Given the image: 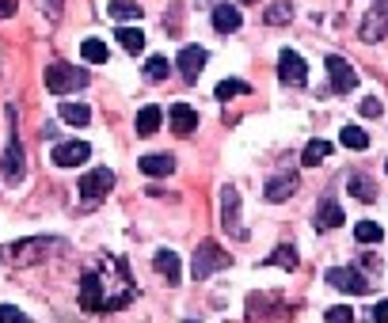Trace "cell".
Listing matches in <instances>:
<instances>
[{
    "mask_svg": "<svg viewBox=\"0 0 388 323\" xmlns=\"http://www.w3.org/2000/svg\"><path fill=\"white\" fill-rule=\"evenodd\" d=\"M53 248H58V240H50V236H27V240L8 243V248H4V263H12V266H35V263L46 259Z\"/></svg>",
    "mask_w": 388,
    "mask_h": 323,
    "instance_id": "1",
    "label": "cell"
},
{
    "mask_svg": "<svg viewBox=\"0 0 388 323\" xmlns=\"http://www.w3.org/2000/svg\"><path fill=\"white\" fill-rule=\"evenodd\" d=\"M42 80L53 95H69V92H80V88L92 84V76L84 69H76V65H50L46 73H42Z\"/></svg>",
    "mask_w": 388,
    "mask_h": 323,
    "instance_id": "2",
    "label": "cell"
},
{
    "mask_svg": "<svg viewBox=\"0 0 388 323\" xmlns=\"http://www.w3.org/2000/svg\"><path fill=\"white\" fill-rule=\"evenodd\" d=\"M232 259H229V251H221L214 240H206V243H198V251H194V263H191V274L198 277V282H206V277H214L217 270H225Z\"/></svg>",
    "mask_w": 388,
    "mask_h": 323,
    "instance_id": "3",
    "label": "cell"
},
{
    "mask_svg": "<svg viewBox=\"0 0 388 323\" xmlns=\"http://www.w3.org/2000/svg\"><path fill=\"white\" fill-rule=\"evenodd\" d=\"M324 65H327V73H331V92L347 95V92H354V88H358V73H354V65L342 61L339 53H327Z\"/></svg>",
    "mask_w": 388,
    "mask_h": 323,
    "instance_id": "4",
    "label": "cell"
},
{
    "mask_svg": "<svg viewBox=\"0 0 388 323\" xmlns=\"http://www.w3.org/2000/svg\"><path fill=\"white\" fill-rule=\"evenodd\" d=\"M278 80L290 84V88H301L308 80V65L297 50H282L278 53Z\"/></svg>",
    "mask_w": 388,
    "mask_h": 323,
    "instance_id": "5",
    "label": "cell"
},
{
    "mask_svg": "<svg viewBox=\"0 0 388 323\" xmlns=\"http://www.w3.org/2000/svg\"><path fill=\"white\" fill-rule=\"evenodd\" d=\"M327 277V285H335L339 293H365L369 289V282H365V274L362 270H354V266H331V270L324 274Z\"/></svg>",
    "mask_w": 388,
    "mask_h": 323,
    "instance_id": "6",
    "label": "cell"
},
{
    "mask_svg": "<svg viewBox=\"0 0 388 323\" xmlns=\"http://www.w3.org/2000/svg\"><path fill=\"white\" fill-rule=\"evenodd\" d=\"M221 225H225V232H236L240 240H248V232H243V225H240V194H236V186H221Z\"/></svg>",
    "mask_w": 388,
    "mask_h": 323,
    "instance_id": "7",
    "label": "cell"
},
{
    "mask_svg": "<svg viewBox=\"0 0 388 323\" xmlns=\"http://www.w3.org/2000/svg\"><path fill=\"white\" fill-rule=\"evenodd\" d=\"M110 186H115V171H110V168H95V171L80 175V198H84V202H99Z\"/></svg>",
    "mask_w": 388,
    "mask_h": 323,
    "instance_id": "8",
    "label": "cell"
},
{
    "mask_svg": "<svg viewBox=\"0 0 388 323\" xmlns=\"http://www.w3.org/2000/svg\"><path fill=\"white\" fill-rule=\"evenodd\" d=\"M88 156H92V144L88 141H58L53 144V164L58 168H80Z\"/></svg>",
    "mask_w": 388,
    "mask_h": 323,
    "instance_id": "9",
    "label": "cell"
},
{
    "mask_svg": "<svg viewBox=\"0 0 388 323\" xmlns=\"http://www.w3.org/2000/svg\"><path fill=\"white\" fill-rule=\"evenodd\" d=\"M384 27H388V4L384 0H377V4L365 12V19H362V42H381L384 38Z\"/></svg>",
    "mask_w": 388,
    "mask_h": 323,
    "instance_id": "10",
    "label": "cell"
},
{
    "mask_svg": "<svg viewBox=\"0 0 388 323\" xmlns=\"http://www.w3.org/2000/svg\"><path fill=\"white\" fill-rule=\"evenodd\" d=\"M103 282H99V274H84L80 277V293H76V300H80L84 312H103Z\"/></svg>",
    "mask_w": 388,
    "mask_h": 323,
    "instance_id": "11",
    "label": "cell"
},
{
    "mask_svg": "<svg viewBox=\"0 0 388 323\" xmlns=\"http://www.w3.org/2000/svg\"><path fill=\"white\" fill-rule=\"evenodd\" d=\"M0 171H4L8 183H19V179H23V149H19V137H16V133L8 137V149H4V156H0Z\"/></svg>",
    "mask_w": 388,
    "mask_h": 323,
    "instance_id": "12",
    "label": "cell"
},
{
    "mask_svg": "<svg viewBox=\"0 0 388 323\" xmlns=\"http://www.w3.org/2000/svg\"><path fill=\"white\" fill-rule=\"evenodd\" d=\"M175 65H179L183 80H187V84H194V80H198V73H202V65H206V50H202V46H183V50H179V58H175Z\"/></svg>",
    "mask_w": 388,
    "mask_h": 323,
    "instance_id": "13",
    "label": "cell"
},
{
    "mask_svg": "<svg viewBox=\"0 0 388 323\" xmlns=\"http://www.w3.org/2000/svg\"><path fill=\"white\" fill-rule=\"evenodd\" d=\"M293 191H297V171H282V175H274V179L263 186L267 202H285V198H293Z\"/></svg>",
    "mask_w": 388,
    "mask_h": 323,
    "instance_id": "14",
    "label": "cell"
},
{
    "mask_svg": "<svg viewBox=\"0 0 388 323\" xmlns=\"http://www.w3.org/2000/svg\"><path fill=\"white\" fill-rule=\"evenodd\" d=\"M168 118H172V133H194L198 129V110L191 107V103H175L172 110H168Z\"/></svg>",
    "mask_w": 388,
    "mask_h": 323,
    "instance_id": "15",
    "label": "cell"
},
{
    "mask_svg": "<svg viewBox=\"0 0 388 323\" xmlns=\"http://www.w3.org/2000/svg\"><path fill=\"white\" fill-rule=\"evenodd\" d=\"M243 16L236 4H217L214 8V31H221V35H232V31H240Z\"/></svg>",
    "mask_w": 388,
    "mask_h": 323,
    "instance_id": "16",
    "label": "cell"
},
{
    "mask_svg": "<svg viewBox=\"0 0 388 323\" xmlns=\"http://www.w3.org/2000/svg\"><path fill=\"white\" fill-rule=\"evenodd\" d=\"M316 228H342V221H347V213H342L339 202H331V198H324V202L316 206Z\"/></svg>",
    "mask_w": 388,
    "mask_h": 323,
    "instance_id": "17",
    "label": "cell"
},
{
    "mask_svg": "<svg viewBox=\"0 0 388 323\" xmlns=\"http://www.w3.org/2000/svg\"><path fill=\"white\" fill-rule=\"evenodd\" d=\"M347 191L354 194V202H377V183L365 171H354L347 179Z\"/></svg>",
    "mask_w": 388,
    "mask_h": 323,
    "instance_id": "18",
    "label": "cell"
},
{
    "mask_svg": "<svg viewBox=\"0 0 388 323\" xmlns=\"http://www.w3.org/2000/svg\"><path fill=\"white\" fill-rule=\"evenodd\" d=\"M141 171L149 175V179H164V175L175 171V160L164 152H152V156H141Z\"/></svg>",
    "mask_w": 388,
    "mask_h": 323,
    "instance_id": "19",
    "label": "cell"
},
{
    "mask_svg": "<svg viewBox=\"0 0 388 323\" xmlns=\"http://www.w3.org/2000/svg\"><path fill=\"white\" fill-rule=\"evenodd\" d=\"M152 266H157L160 277H168L172 285H179L183 266H179V255H175V251H157V263H152Z\"/></svg>",
    "mask_w": 388,
    "mask_h": 323,
    "instance_id": "20",
    "label": "cell"
},
{
    "mask_svg": "<svg viewBox=\"0 0 388 323\" xmlns=\"http://www.w3.org/2000/svg\"><path fill=\"white\" fill-rule=\"evenodd\" d=\"M331 149H335V144L324 141V137H320V141H308L305 152H301V164H305V168H316V164H324L327 156H331Z\"/></svg>",
    "mask_w": 388,
    "mask_h": 323,
    "instance_id": "21",
    "label": "cell"
},
{
    "mask_svg": "<svg viewBox=\"0 0 388 323\" xmlns=\"http://www.w3.org/2000/svg\"><path fill=\"white\" fill-rule=\"evenodd\" d=\"M160 122H164V110L160 107H141L137 110V133H141V137H149V133H157L160 129Z\"/></svg>",
    "mask_w": 388,
    "mask_h": 323,
    "instance_id": "22",
    "label": "cell"
},
{
    "mask_svg": "<svg viewBox=\"0 0 388 323\" xmlns=\"http://www.w3.org/2000/svg\"><path fill=\"white\" fill-rule=\"evenodd\" d=\"M61 122H65V126H88V122H92V107H84V103H61Z\"/></svg>",
    "mask_w": 388,
    "mask_h": 323,
    "instance_id": "23",
    "label": "cell"
},
{
    "mask_svg": "<svg viewBox=\"0 0 388 323\" xmlns=\"http://www.w3.org/2000/svg\"><path fill=\"white\" fill-rule=\"evenodd\" d=\"M80 58L92 61V65H103V61L110 58V50H107L103 38H84V42H80Z\"/></svg>",
    "mask_w": 388,
    "mask_h": 323,
    "instance_id": "24",
    "label": "cell"
},
{
    "mask_svg": "<svg viewBox=\"0 0 388 323\" xmlns=\"http://www.w3.org/2000/svg\"><path fill=\"white\" fill-rule=\"evenodd\" d=\"M118 46H126L130 53H141L145 50V31H137V27H118Z\"/></svg>",
    "mask_w": 388,
    "mask_h": 323,
    "instance_id": "25",
    "label": "cell"
},
{
    "mask_svg": "<svg viewBox=\"0 0 388 323\" xmlns=\"http://www.w3.org/2000/svg\"><path fill=\"white\" fill-rule=\"evenodd\" d=\"M339 141L347 144V149H358V152H365V149H369V133H365V129H358V126H342Z\"/></svg>",
    "mask_w": 388,
    "mask_h": 323,
    "instance_id": "26",
    "label": "cell"
},
{
    "mask_svg": "<svg viewBox=\"0 0 388 323\" xmlns=\"http://www.w3.org/2000/svg\"><path fill=\"white\" fill-rule=\"evenodd\" d=\"M263 19H267L271 27H285L293 19V4H285V0H278V4H271L267 12H263Z\"/></svg>",
    "mask_w": 388,
    "mask_h": 323,
    "instance_id": "27",
    "label": "cell"
},
{
    "mask_svg": "<svg viewBox=\"0 0 388 323\" xmlns=\"http://www.w3.org/2000/svg\"><path fill=\"white\" fill-rule=\"evenodd\" d=\"M168 69H172L168 58H160V53H157V58L145 61V73H141V76H145L149 84H160V80H168Z\"/></svg>",
    "mask_w": 388,
    "mask_h": 323,
    "instance_id": "28",
    "label": "cell"
},
{
    "mask_svg": "<svg viewBox=\"0 0 388 323\" xmlns=\"http://www.w3.org/2000/svg\"><path fill=\"white\" fill-rule=\"evenodd\" d=\"M354 240H362V243H381V240H384V228L377 225V221H358V225H354Z\"/></svg>",
    "mask_w": 388,
    "mask_h": 323,
    "instance_id": "29",
    "label": "cell"
},
{
    "mask_svg": "<svg viewBox=\"0 0 388 323\" xmlns=\"http://www.w3.org/2000/svg\"><path fill=\"white\" fill-rule=\"evenodd\" d=\"M267 263L282 266V270H297V248H293V243H282V248H274V251H271V259H267Z\"/></svg>",
    "mask_w": 388,
    "mask_h": 323,
    "instance_id": "30",
    "label": "cell"
},
{
    "mask_svg": "<svg viewBox=\"0 0 388 323\" xmlns=\"http://www.w3.org/2000/svg\"><path fill=\"white\" fill-rule=\"evenodd\" d=\"M107 16L110 19H141V4H134V0H110Z\"/></svg>",
    "mask_w": 388,
    "mask_h": 323,
    "instance_id": "31",
    "label": "cell"
},
{
    "mask_svg": "<svg viewBox=\"0 0 388 323\" xmlns=\"http://www.w3.org/2000/svg\"><path fill=\"white\" fill-rule=\"evenodd\" d=\"M248 92H251V84H248V80H232V76H229V80H221V84H217V92H214V95H217V99H232V95H248Z\"/></svg>",
    "mask_w": 388,
    "mask_h": 323,
    "instance_id": "32",
    "label": "cell"
},
{
    "mask_svg": "<svg viewBox=\"0 0 388 323\" xmlns=\"http://www.w3.org/2000/svg\"><path fill=\"white\" fill-rule=\"evenodd\" d=\"M324 323H354V308H347V305L327 308V312H324Z\"/></svg>",
    "mask_w": 388,
    "mask_h": 323,
    "instance_id": "33",
    "label": "cell"
},
{
    "mask_svg": "<svg viewBox=\"0 0 388 323\" xmlns=\"http://www.w3.org/2000/svg\"><path fill=\"white\" fill-rule=\"evenodd\" d=\"M0 323H31V316L19 312L16 305H0Z\"/></svg>",
    "mask_w": 388,
    "mask_h": 323,
    "instance_id": "34",
    "label": "cell"
},
{
    "mask_svg": "<svg viewBox=\"0 0 388 323\" xmlns=\"http://www.w3.org/2000/svg\"><path fill=\"white\" fill-rule=\"evenodd\" d=\"M373 323H388V300H377L373 305Z\"/></svg>",
    "mask_w": 388,
    "mask_h": 323,
    "instance_id": "35",
    "label": "cell"
},
{
    "mask_svg": "<svg viewBox=\"0 0 388 323\" xmlns=\"http://www.w3.org/2000/svg\"><path fill=\"white\" fill-rule=\"evenodd\" d=\"M362 115H365V118H381V103H377V99H365V103H362Z\"/></svg>",
    "mask_w": 388,
    "mask_h": 323,
    "instance_id": "36",
    "label": "cell"
},
{
    "mask_svg": "<svg viewBox=\"0 0 388 323\" xmlns=\"http://www.w3.org/2000/svg\"><path fill=\"white\" fill-rule=\"evenodd\" d=\"M16 12V0H0V19H8Z\"/></svg>",
    "mask_w": 388,
    "mask_h": 323,
    "instance_id": "37",
    "label": "cell"
},
{
    "mask_svg": "<svg viewBox=\"0 0 388 323\" xmlns=\"http://www.w3.org/2000/svg\"><path fill=\"white\" fill-rule=\"evenodd\" d=\"M240 4H251V0H240Z\"/></svg>",
    "mask_w": 388,
    "mask_h": 323,
    "instance_id": "38",
    "label": "cell"
},
{
    "mask_svg": "<svg viewBox=\"0 0 388 323\" xmlns=\"http://www.w3.org/2000/svg\"><path fill=\"white\" fill-rule=\"evenodd\" d=\"M187 323H194V319H187Z\"/></svg>",
    "mask_w": 388,
    "mask_h": 323,
    "instance_id": "39",
    "label": "cell"
}]
</instances>
